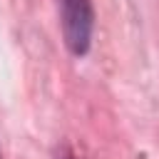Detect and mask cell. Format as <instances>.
I'll use <instances>...</instances> for the list:
<instances>
[{"mask_svg": "<svg viewBox=\"0 0 159 159\" xmlns=\"http://www.w3.org/2000/svg\"><path fill=\"white\" fill-rule=\"evenodd\" d=\"M62 159H75V157H72V154H67V152H65V154H62Z\"/></svg>", "mask_w": 159, "mask_h": 159, "instance_id": "2", "label": "cell"}, {"mask_svg": "<svg viewBox=\"0 0 159 159\" xmlns=\"http://www.w3.org/2000/svg\"><path fill=\"white\" fill-rule=\"evenodd\" d=\"M0 159H2V157H0Z\"/></svg>", "mask_w": 159, "mask_h": 159, "instance_id": "3", "label": "cell"}, {"mask_svg": "<svg viewBox=\"0 0 159 159\" xmlns=\"http://www.w3.org/2000/svg\"><path fill=\"white\" fill-rule=\"evenodd\" d=\"M60 5V27L65 47L72 57H84L92 45L94 30V7L92 0H57Z\"/></svg>", "mask_w": 159, "mask_h": 159, "instance_id": "1", "label": "cell"}]
</instances>
